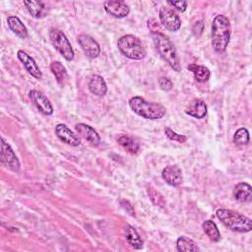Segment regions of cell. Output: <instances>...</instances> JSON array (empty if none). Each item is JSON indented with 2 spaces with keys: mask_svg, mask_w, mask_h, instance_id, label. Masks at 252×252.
Wrapping results in <instances>:
<instances>
[{
  "mask_svg": "<svg viewBox=\"0 0 252 252\" xmlns=\"http://www.w3.org/2000/svg\"><path fill=\"white\" fill-rule=\"evenodd\" d=\"M211 37L212 46L217 52L225 51L230 39V24L226 16L220 14L214 18Z\"/></svg>",
  "mask_w": 252,
  "mask_h": 252,
  "instance_id": "obj_1",
  "label": "cell"
},
{
  "mask_svg": "<svg viewBox=\"0 0 252 252\" xmlns=\"http://www.w3.org/2000/svg\"><path fill=\"white\" fill-rule=\"evenodd\" d=\"M129 106L136 114L150 120L160 119L166 112L165 107L160 103L148 101L141 96L131 97L129 99Z\"/></svg>",
  "mask_w": 252,
  "mask_h": 252,
  "instance_id": "obj_2",
  "label": "cell"
},
{
  "mask_svg": "<svg viewBox=\"0 0 252 252\" xmlns=\"http://www.w3.org/2000/svg\"><path fill=\"white\" fill-rule=\"evenodd\" d=\"M217 218L229 229L237 232H249L252 229V220L248 217L229 209H219Z\"/></svg>",
  "mask_w": 252,
  "mask_h": 252,
  "instance_id": "obj_3",
  "label": "cell"
},
{
  "mask_svg": "<svg viewBox=\"0 0 252 252\" xmlns=\"http://www.w3.org/2000/svg\"><path fill=\"white\" fill-rule=\"evenodd\" d=\"M155 46L164 61L176 72H180L181 66L174 45L162 32L152 33Z\"/></svg>",
  "mask_w": 252,
  "mask_h": 252,
  "instance_id": "obj_4",
  "label": "cell"
},
{
  "mask_svg": "<svg viewBox=\"0 0 252 252\" xmlns=\"http://www.w3.org/2000/svg\"><path fill=\"white\" fill-rule=\"evenodd\" d=\"M120 52L129 59L141 60L146 56V49L139 37L133 34L121 36L117 41Z\"/></svg>",
  "mask_w": 252,
  "mask_h": 252,
  "instance_id": "obj_5",
  "label": "cell"
},
{
  "mask_svg": "<svg viewBox=\"0 0 252 252\" xmlns=\"http://www.w3.org/2000/svg\"><path fill=\"white\" fill-rule=\"evenodd\" d=\"M49 38L55 49L67 60L71 61L74 59V50L67 36L57 29H51L49 31Z\"/></svg>",
  "mask_w": 252,
  "mask_h": 252,
  "instance_id": "obj_6",
  "label": "cell"
},
{
  "mask_svg": "<svg viewBox=\"0 0 252 252\" xmlns=\"http://www.w3.org/2000/svg\"><path fill=\"white\" fill-rule=\"evenodd\" d=\"M1 163L7 168L18 172L20 170V161L14 153L11 146L1 138V150H0Z\"/></svg>",
  "mask_w": 252,
  "mask_h": 252,
  "instance_id": "obj_7",
  "label": "cell"
},
{
  "mask_svg": "<svg viewBox=\"0 0 252 252\" xmlns=\"http://www.w3.org/2000/svg\"><path fill=\"white\" fill-rule=\"evenodd\" d=\"M158 18L161 25L170 32H177L181 27L179 16L170 8L161 7L158 12Z\"/></svg>",
  "mask_w": 252,
  "mask_h": 252,
  "instance_id": "obj_8",
  "label": "cell"
},
{
  "mask_svg": "<svg viewBox=\"0 0 252 252\" xmlns=\"http://www.w3.org/2000/svg\"><path fill=\"white\" fill-rule=\"evenodd\" d=\"M78 43L85 52V54L90 58H96L100 53L99 44L92 36L88 34H81L78 36Z\"/></svg>",
  "mask_w": 252,
  "mask_h": 252,
  "instance_id": "obj_9",
  "label": "cell"
},
{
  "mask_svg": "<svg viewBox=\"0 0 252 252\" xmlns=\"http://www.w3.org/2000/svg\"><path fill=\"white\" fill-rule=\"evenodd\" d=\"M103 7L104 10L106 11L107 14H109L110 16L114 17V18H125L126 16H128L129 12H130V8L129 6L123 2V1H105L103 3Z\"/></svg>",
  "mask_w": 252,
  "mask_h": 252,
  "instance_id": "obj_10",
  "label": "cell"
},
{
  "mask_svg": "<svg viewBox=\"0 0 252 252\" xmlns=\"http://www.w3.org/2000/svg\"><path fill=\"white\" fill-rule=\"evenodd\" d=\"M30 97L33 101L36 108L45 115H51L53 113V106L50 100L40 92L32 90L30 92Z\"/></svg>",
  "mask_w": 252,
  "mask_h": 252,
  "instance_id": "obj_11",
  "label": "cell"
},
{
  "mask_svg": "<svg viewBox=\"0 0 252 252\" xmlns=\"http://www.w3.org/2000/svg\"><path fill=\"white\" fill-rule=\"evenodd\" d=\"M17 56H18V59L22 62V64L26 68V70L32 77H34L37 80H40L42 78V73H41L38 65L36 64V62L34 61V59L32 56H30L24 50H18Z\"/></svg>",
  "mask_w": 252,
  "mask_h": 252,
  "instance_id": "obj_12",
  "label": "cell"
},
{
  "mask_svg": "<svg viewBox=\"0 0 252 252\" xmlns=\"http://www.w3.org/2000/svg\"><path fill=\"white\" fill-rule=\"evenodd\" d=\"M162 179L170 186H179L183 181L182 171L181 169L173 164V165H167L162 169L161 172Z\"/></svg>",
  "mask_w": 252,
  "mask_h": 252,
  "instance_id": "obj_13",
  "label": "cell"
},
{
  "mask_svg": "<svg viewBox=\"0 0 252 252\" xmlns=\"http://www.w3.org/2000/svg\"><path fill=\"white\" fill-rule=\"evenodd\" d=\"M55 134L62 142H64L67 145L77 147L81 144L79 137L76 134H74L65 124H57L55 126Z\"/></svg>",
  "mask_w": 252,
  "mask_h": 252,
  "instance_id": "obj_14",
  "label": "cell"
},
{
  "mask_svg": "<svg viewBox=\"0 0 252 252\" xmlns=\"http://www.w3.org/2000/svg\"><path fill=\"white\" fill-rule=\"evenodd\" d=\"M75 129L77 133L80 136H82L85 140H87L91 145L97 146L99 144L100 137L92 126L85 123H79V124H76Z\"/></svg>",
  "mask_w": 252,
  "mask_h": 252,
  "instance_id": "obj_15",
  "label": "cell"
},
{
  "mask_svg": "<svg viewBox=\"0 0 252 252\" xmlns=\"http://www.w3.org/2000/svg\"><path fill=\"white\" fill-rule=\"evenodd\" d=\"M207 111H208V107L206 103L204 102V100L200 98H194L185 109L186 114L197 119L204 118L207 114Z\"/></svg>",
  "mask_w": 252,
  "mask_h": 252,
  "instance_id": "obj_16",
  "label": "cell"
},
{
  "mask_svg": "<svg viewBox=\"0 0 252 252\" xmlns=\"http://www.w3.org/2000/svg\"><path fill=\"white\" fill-rule=\"evenodd\" d=\"M233 197L241 203H248L252 200V188L246 182L237 183L233 189Z\"/></svg>",
  "mask_w": 252,
  "mask_h": 252,
  "instance_id": "obj_17",
  "label": "cell"
},
{
  "mask_svg": "<svg viewBox=\"0 0 252 252\" xmlns=\"http://www.w3.org/2000/svg\"><path fill=\"white\" fill-rule=\"evenodd\" d=\"M89 90L97 96H103L107 92V85L101 76L94 75L89 82Z\"/></svg>",
  "mask_w": 252,
  "mask_h": 252,
  "instance_id": "obj_18",
  "label": "cell"
},
{
  "mask_svg": "<svg viewBox=\"0 0 252 252\" xmlns=\"http://www.w3.org/2000/svg\"><path fill=\"white\" fill-rule=\"evenodd\" d=\"M7 23L10 30L20 38H27L28 37V30L23 22L16 16H9L7 18Z\"/></svg>",
  "mask_w": 252,
  "mask_h": 252,
  "instance_id": "obj_19",
  "label": "cell"
},
{
  "mask_svg": "<svg viewBox=\"0 0 252 252\" xmlns=\"http://www.w3.org/2000/svg\"><path fill=\"white\" fill-rule=\"evenodd\" d=\"M187 69L193 73L194 78L197 82L204 83V82H207L210 79L211 72L206 66L192 63V64L187 66Z\"/></svg>",
  "mask_w": 252,
  "mask_h": 252,
  "instance_id": "obj_20",
  "label": "cell"
},
{
  "mask_svg": "<svg viewBox=\"0 0 252 252\" xmlns=\"http://www.w3.org/2000/svg\"><path fill=\"white\" fill-rule=\"evenodd\" d=\"M125 237L127 242L134 249H141L143 247V240L140 237L137 230L132 225H126L125 228Z\"/></svg>",
  "mask_w": 252,
  "mask_h": 252,
  "instance_id": "obj_21",
  "label": "cell"
},
{
  "mask_svg": "<svg viewBox=\"0 0 252 252\" xmlns=\"http://www.w3.org/2000/svg\"><path fill=\"white\" fill-rule=\"evenodd\" d=\"M202 227L207 236L214 242H218L220 239V232L217 226V224L211 220H207L202 223Z\"/></svg>",
  "mask_w": 252,
  "mask_h": 252,
  "instance_id": "obj_22",
  "label": "cell"
},
{
  "mask_svg": "<svg viewBox=\"0 0 252 252\" xmlns=\"http://www.w3.org/2000/svg\"><path fill=\"white\" fill-rule=\"evenodd\" d=\"M50 70L52 74L54 75L56 81L60 85H64V83L67 80L68 74L66 71V68L63 66V64L59 61H54L50 65Z\"/></svg>",
  "mask_w": 252,
  "mask_h": 252,
  "instance_id": "obj_23",
  "label": "cell"
},
{
  "mask_svg": "<svg viewBox=\"0 0 252 252\" xmlns=\"http://www.w3.org/2000/svg\"><path fill=\"white\" fill-rule=\"evenodd\" d=\"M24 5L26 6L29 13L33 18H41L44 15V5L41 1H24Z\"/></svg>",
  "mask_w": 252,
  "mask_h": 252,
  "instance_id": "obj_24",
  "label": "cell"
},
{
  "mask_svg": "<svg viewBox=\"0 0 252 252\" xmlns=\"http://www.w3.org/2000/svg\"><path fill=\"white\" fill-rule=\"evenodd\" d=\"M117 142L121 147H123L125 149V151H127L130 154H137L140 150V146H139L138 142H136L133 138H131L127 135H123V136L119 137Z\"/></svg>",
  "mask_w": 252,
  "mask_h": 252,
  "instance_id": "obj_25",
  "label": "cell"
},
{
  "mask_svg": "<svg viewBox=\"0 0 252 252\" xmlns=\"http://www.w3.org/2000/svg\"><path fill=\"white\" fill-rule=\"evenodd\" d=\"M176 248L180 252H190V251H199L200 248L197 244L191 239L186 236L178 237L176 241Z\"/></svg>",
  "mask_w": 252,
  "mask_h": 252,
  "instance_id": "obj_26",
  "label": "cell"
},
{
  "mask_svg": "<svg viewBox=\"0 0 252 252\" xmlns=\"http://www.w3.org/2000/svg\"><path fill=\"white\" fill-rule=\"evenodd\" d=\"M233 142L235 145L243 146L247 145L249 142V132L246 128H239L233 135Z\"/></svg>",
  "mask_w": 252,
  "mask_h": 252,
  "instance_id": "obj_27",
  "label": "cell"
},
{
  "mask_svg": "<svg viewBox=\"0 0 252 252\" xmlns=\"http://www.w3.org/2000/svg\"><path fill=\"white\" fill-rule=\"evenodd\" d=\"M147 192H148V195H149L150 200L152 201V203H153L155 206L163 207V206L165 205V200H164L163 196H162L159 192H158L157 190H155L152 186L148 187Z\"/></svg>",
  "mask_w": 252,
  "mask_h": 252,
  "instance_id": "obj_28",
  "label": "cell"
},
{
  "mask_svg": "<svg viewBox=\"0 0 252 252\" xmlns=\"http://www.w3.org/2000/svg\"><path fill=\"white\" fill-rule=\"evenodd\" d=\"M164 133H165V136L171 141H175V142H178V143H184L187 140L186 136L181 135V134H177L176 132L171 130L169 127L164 128Z\"/></svg>",
  "mask_w": 252,
  "mask_h": 252,
  "instance_id": "obj_29",
  "label": "cell"
},
{
  "mask_svg": "<svg viewBox=\"0 0 252 252\" xmlns=\"http://www.w3.org/2000/svg\"><path fill=\"white\" fill-rule=\"evenodd\" d=\"M158 85H159V88L162 91H164V92L170 91L172 89V87H173L172 82L168 78H166V77H160L158 79Z\"/></svg>",
  "mask_w": 252,
  "mask_h": 252,
  "instance_id": "obj_30",
  "label": "cell"
},
{
  "mask_svg": "<svg viewBox=\"0 0 252 252\" xmlns=\"http://www.w3.org/2000/svg\"><path fill=\"white\" fill-rule=\"evenodd\" d=\"M167 4L174 7L179 12H184L187 8L186 1H167Z\"/></svg>",
  "mask_w": 252,
  "mask_h": 252,
  "instance_id": "obj_31",
  "label": "cell"
},
{
  "mask_svg": "<svg viewBox=\"0 0 252 252\" xmlns=\"http://www.w3.org/2000/svg\"><path fill=\"white\" fill-rule=\"evenodd\" d=\"M148 27L150 29V31L152 32V33H158V32H162L161 29L158 25V23L157 22V20L155 19H150L148 21Z\"/></svg>",
  "mask_w": 252,
  "mask_h": 252,
  "instance_id": "obj_32",
  "label": "cell"
},
{
  "mask_svg": "<svg viewBox=\"0 0 252 252\" xmlns=\"http://www.w3.org/2000/svg\"><path fill=\"white\" fill-rule=\"evenodd\" d=\"M121 205H122V207H123L127 212H129V214H130L131 216H134V215H135V213H134V209H133V206H132L128 201H126V200H122V201H121Z\"/></svg>",
  "mask_w": 252,
  "mask_h": 252,
  "instance_id": "obj_33",
  "label": "cell"
}]
</instances>
